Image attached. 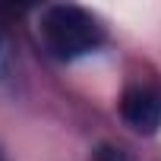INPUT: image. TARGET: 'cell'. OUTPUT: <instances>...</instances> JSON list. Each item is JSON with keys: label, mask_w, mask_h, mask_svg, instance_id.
I'll list each match as a JSON object with an SVG mask.
<instances>
[{"label": "cell", "mask_w": 161, "mask_h": 161, "mask_svg": "<svg viewBox=\"0 0 161 161\" xmlns=\"http://www.w3.org/2000/svg\"><path fill=\"white\" fill-rule=\"evenodd\" d=\"M38 35H41L44 47H47L57 60H76V57H86V54L98 51L101 41H104V29H101V22H98L89 10L73 7V3L47 7V10L41 13Z\"/></svg>", "instance_id": "cell-1"}, {"label": "cell", "mask_w": 161, "mask_h": 161, "mask_svg": "<svg viewBox=\"0 0 161 161\" xmlns=\"http://www.w3.org/2000/svg\"><path fill=\"white\" fill-rule=\"evenodd\" d=\"M120 117L130 130L152 136L161 126V89L155 86H130L120 98Z\"/></svg>", "instance_id": "cell-2"}, {"label": "cell", "mask_w": 161, "mask_h": 161, "mask_svg": "<svg viewBox=\"0 0 161 161\" xmlns=\"http://www.w3.org/2000/svg\"><path fill=\"white\" fill-rule=\"evenodd\" d=\"M13 69V44H10V35L0 25V79H7Z\"/></svg>", "instance_id": "cell-3"}]
</instances>
